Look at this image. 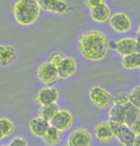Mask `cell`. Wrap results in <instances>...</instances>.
I'll return each instance as SVG.
<instances>
[{"mask_svg": "<svg viewBox=\"0 0 140 146\" xmlns=\"http://www.w3.org/2000/svg\"><path fill=\"white\" fill-rule=\"evenodd\" d=\"M79 47L81 53L89 61H101L107 56L108 51V40L102 32L91 30L80 36Z\"/></svg>", "mask_w": 140, "mask_h": 146, "instance_id": "obj_1", "label": "cell"}, {"mask_svg": "<svg viewBox=\"0 0 140 146\" xmlns=\"http://www.w3.org/2000/svg\"><path fill=\"white\" fill-rule=\"evenodd\" d=\"M40 7L38 0H17L14 4V15L18 24L30 26L38 20Z\"/></svg>", "mask_w": 140, "mask_h": 146, "instance_id": "obj_2", "label": "cell"}, {"mask_svg": "<svg viewBox=\"0 0 140 146\" xmlns=\"http://www.w3.org/2000/svg\"><path fill=\"white\" fill-rule=\"evenodd\" d=\"M108 122H110V126L112 128V131L114 133L115 137L122 145L133 146V142L135 135L131 131L129 125H128L127 123H124V124L116 123V122H113L110 120Z\"/></svg>", "mask_w": 140, "mask_h": 146, "instance_id": "obj_3", "label": "cell"}, {"mask_svg": "<svg viewBox=\"0 0 140 146\" xmlns=\"http://www.w3.org/2000/svg\"><path fill=\"white\" fill-rule=\"evenodd\" d=\"M112 95L100 86H94L89 90V99L99 109H105L112 103Z\"/></svg>", "mask_w": 140, "mask_h": 146, "instance_id": "obj_4", "label": "cell"}, {"mask_svg": "<svg viewBox=\"0 0 140 146\" xmlns=\"http://www.w3.org/2000/svg\"><path fill=\"white\" fill-rule=\"evenodd\" d=\"M38 78L45 85H52L59 79L57 67L50 62L41 64L38 68Z\"/></svg>", "mask_w": 140, "mask_h": 146, "instance_id": "obj_5", "label": "cell"}, {"mask_svg": "<svg viewBox=\"0 0 140 146\" xmlns=\"http://www.w3.org/2000/svg\"><path fill=\"white\" fill-rule=\"evenodd\" d=\"M92 137L90 133L84 128H79L73 131L67 139L68 146H90Z\"/></svg>", "mask_w": 140, "mask_h": 146, "instance_id": "obj_6", "label": "cell"}, {"mask_svg": "<svg viewBox=\"0 0 140 146\" xmlns=\"http://www.w3.org/2000/svg\"><path fill=\"white\" fill-rule=\"evenodd\" d=\"M110 25L115 32L126 33L131 29V20L125 13H116L110 17Z\"/></svg>", "mask_w": 140, "mask_h": 146, "instance_id": "obj_7", "label": "cell"}, {"mask_svg": "<svg viewBox=\"0 0 140 146\" xmlns=\"http://www.w3.org/2000/svg\"><path fill=\"white\" fill-rule=\"evenodd\" d=\"M115 50L121 56L140 52V40L133 38H124L116 42Z\"/></svg>", "mask_w": 140, "mask_h": 146, "instance_id": "obj_8", "label": "cell"}, {"mask_svg": "<svg viewBox=\"0 0 140 146\" xmlns=\"http://www.w3.org/2000/svg\"><path fill=\"white\" fill-rule=\"evenodd\" d=\"M49 123L51 126H54L59 131H66L73 124V115L69 111L59 110Z\"/></svg>", "mask_w": 140, "mask_h": 146, "instance_id": "obj_9", "label": "cell"}, {"mask_svg": "<svg viewBox=\"0 0 140 146\" xmlns=\"http://www.w3.org/2000/svg\"><path fill=\"white\" fill-rule=\"evenodd\" d=\"M59 99V91L57 88L52 87L43 88L35 96V101L38 104L47 105V104L57 103Z\"/></svg>", "mask_w": 140, "mask_h": 146, "instance_id": "obj_10", "label": "cell"}, {"mask_svg": "<svg viewBox=\"0 0 140 146\" xmlns=\"http://www.w3.org/2000/svg\"><path fill=\"white\" fill-rule=\"evenodd\" d=\"M38 2L40 9L55 14H63L69 9L68 4L63 0H38Z\"/></svg>", "mask_w": 140, "mask_h": 146, "instance_id": "obj_11", "label": "cell"}, {"mask_svg": "<svg viewBox=\"0 0 140 146\" xmlns=\"http://www.w3.org/2000/svg\"><path fill=\"white\" fill-rule=\"evenodd\" d=\"M59 73V78L67 79L70 76L74 75L77 71V62L72 57H64L63 62L57 67Z\"/></svg>", "mask_w": 140, "mask_h": 146, "instance_id": "obj_12", "label": "cell"}, {"mask_svg": "<svg viewBox=\"0 0 140 146\" xmlns=\"http://www.w3.org/2000/svg\"><path fill=\"white\" fill-rule=\"evenodd\" d=\"M95 137L102 142H108L115 137L110 122H103L98 124L94 129Z\"/></svg>", "mask_w": 140, "mask_h": 146, "instance_id": "obj_13", "label": "cell"}, {"mask_svg": "<svg viewBox=\"0 0 140 146\" xmlns=\"http://www.w3.org/2000/svg\"><path fill=\"white\" fill-rule=\"evenodd\" d=\"M90 17L95 22L103 23L110 19V9L107 4L102 3L90 9Z\"/></svg>", "mask_w": 140, "mask_h": 146, "instance_id": "obj_14", "label": "cell"}, {"mask_svg": "<svg viewBox=\"0 0 140 146\" xmlns=\"http://www.w3.org/2000/svg\"><path fill=\"white\" fill-rule=\"evenodd\" d=\"M17 59L15 48L11 45H0V66H8Z\"/></svg>", "mask_w": 140, "mask_h": 146, "instance_id": "obj_15", "label": "cell"}, {"mask_svg": "<svg viewBox=\"0 0 140 146\" xmlns=\"http://www.w3.org/2000/svg\"><path fill=\"white\" fill-rule=\"evenodd\" d=\"M50 126V123L48 121L44 120L41 117H36L33 118L29 123V128L31 133L38 137H42V135H44L46 130L48 129V127Z\"/></svg>", "mask_w": 140, "mask_h": 146, "instance_id": "obj_16", "label": "cell"}, {"mask_svg": "<svg viewBox=\"0 0 140 146\" xmlns=\"http://www.w3.org/2000/svg\"><path fill=\"white\" fill-rule=\"evenodd\" d=\"M108 117L110 120L116 122V123L124 124L127 123V115L125 108L122 105H118V104H113L108 111Z\"/></svg>", "mask_w": 140, "mask_h": 146, "instance_id": "obj_17", "label": "cell"}, {"mask_svg": "<svg viewBox=\"0 0 140 146\" xmlns=\"http://www.w3.org/2000/svg\"><path fill=\"white\" fill-rule=\"evenodd\" d=\"M42 139L46 145L58 144L61 139V131L50 125L44 133V135H42Z\"/></svg>", "mask_w": 140, "mask_h": 146, "instance_id": "obj_18", "label": "cell"}, {"mask_svg": "<svg viewBox=\"0 0 140 146\" xmlns=\"http://www.w3.org/2000/svg\"><path fill=\"white\" fill-rule=\"evenodd\" d=\"M122 66L126 69H135L140 67V52L123 56Z\"/></svg>", "mask_w": 140, "mask_h": 146, "instance_id": "obj_19", "label": "cell"}, {"mask_svg": "<svg viewBox=\"0 0 140 146\" xmlns=\"http://www.w3.org/2000/svg\"><path fill=\"white\" fill-rule=\"evenodd\" d=\"M59 111V106L56 103L47 104V105H42L40 110V117L43 118L44 120L50 122L54 116L56 115L57 113Z\"/></svg>", "mask_w": 140, "mask_h": 146, "instance_id": "obj_20", "label": "cell"}, {"mask_svg": "<svg viewBox=\"0 0 140 146\" xmlns=\"http://www.w3.org/2000/svg\"><path fill=\"white\" fill-rule=\"evenodd\" d=\"M15 130V124L6 117L0 118V140L10 137Z\"/></svg>", "mask_w": 140, "mask_h": 146, "instance_id": "obj_21", "label": "cell"}, {"mask_svg": "<svg viewBox=\"0 0 140 146\" xmlns=\"http://www.w3.org/2000/svg\"><path fill=\"white\" fill-rule=\"evenodd\" d=\"M124 108H125L126 115H127V124L129 125L136 117H138L140 115V109L131 102L125 104Z\"/></svg>", "mask_w": 140, "mask_h": 146, "instance_id": "obj_22", "label": "cell"}, {"mask_svg": "<svg viewBox=\"0 0 140 146\" xmlns=\"http://www.w3.org/2000/svg\"><path fill=\"white\" fill-rule=\"evenodd\" d=\"M129 102L140 109V86L135 87L129 92Z\"/></svg>", "mask_w": 140, "mask_h": 146, "instance_id": "obj_23", "label": "cell"}, {"mask_svg": "<svg viewBox=\"0 0 140 146\" xmlns=\"http://www.w3.org/2000/svg\"><path fill=\"white\" fill-rule=\"evenodd\" d=\"M128 102H129V95L126 92H120L114 98H112L113 104H118V105L124 106Z\"/></svg>", "mask_w": 140, "mask_h": 146, "instance_id": "obj_24", "label": "cell"}, {"mask_svg": "<svg viewBox=\"0 0 140 146\" xmlns=\"http://www.w3.org/2000/svg\"><path fill=\"white\" fill-rule=\"evenodd\" d=\"M63 59H64L63 55L61 53H58V52H57V53H54L53 55H52L50 60H49V62H50L52 64H54L56 67H58L59 64L63 62Z\"/></svg>", "mask_w": 140, "mask_h": 146, "instance_id": "obj_25", "label": "cell"}, {"mask_svg": "<svg viewBox=\"0 0 140 146\" xmlns=\"http://www.w3.org/2000/svg\"><path fill=\"white\" fill-rule=\"evenodd\" d=\"M10 146H27L28 142L25 139H23L21 137H17L15 139L11 140V142L9 143Z\"/></svg>", "mask_w": 140, "mask_h": 146, "instance_id": "obj_26", "label": "cell"}, {"mask_svg": "<svg viewBox=\"0 0 140 146\" xmlns=\"http://www.w3.org/2000/svg\"><path fill=\"white\" fill-rule=\"evenodd\" d=\"M131 131L133 132L134 135H138L140 134V115L138 117H136L134 120L129 124Z\"/></svg>", "mask_w": 140, "mask_h": 146, "instance_id": "obj_27", "label": "cell"}, {"mask_svg": "<svg viewBox=\"0 0 140 146\" xmlns=\"http://www.w3.org/2000/svg\"><path fill=\"white\" fill-rule=\"evenodd\" d=\"M105 3V0H85V4H87V7H89L90 9L94 8L98 5Z\"/></svg>", "mask_w": 140, "mask_h": 146, "instance_id": "obj_28", "label": "cell"}, {"mask_svg": "<svg viewBox=\"0 0 140 146\" xmlns=\"http://www.w3.org/2000/svg\"><path fill=\"white\" fill-rule=\"evenodd\" d=\"M133 146H140V134L135 135L133 142Z\"/></svg>", "mask_w": 140, "mask_h": 146, "instance_id": "obj_29", "label": "cell"}, {"mask_svg": "<svg viewBox=\"0 0 140 146\" xmlns=\"http://www.w3.org/2000/svg\"><path fill=\"white\" fill-rule=\"evenodd\" d=\"M137 38H138V40H140V25H139L138 29H137Z\"/></svg>", "mask_w": 140, "mask_h": 146, "instance_id": "obj_30", "label": "cell"}, {"mask_svg": "<svg viewBox=\"0 0 140 146\" xmlns=\"http://www.w3.org/2000/svg\"><path fill=\"white\" fill-rule=\"evenodd\" d=\"M139 68H140V67H139Z\"/></svg>", "mask_w": 140, "mask_h": 146, "instance_id": "obj_31", "label": "cell"}]
</instances>
